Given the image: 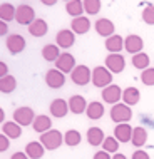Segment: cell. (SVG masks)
Returning a JSON list of instances; mask_svg holds the SVG:
<instances>
[{
	"mask_svg": "<svg viewBox=\"0 0 154 159\" xmlns=\"http://www.w3.org/2000/svg\"><path fill=\"white\" fill-rule=\"evenodd\" d=\"M149 64H151V59H149V55L146 52H139V54L132 55V66L136 69H139L141 72L149 69Z\"/></svg>",
	"mask_w": 154,
	"mask_h": 159,
	"instance_id": "4dcf8cb0",
	"label": "cell"
},
{
	"mask_svg": "<svg viewBox=\"0 0 154 159\" xmlns=\"http://www.w3.org/2000/svg\"><path fill=\"white\" fill-rule=\"evenodd\" d=\"M42 3H44V5H47V7H54L57 2H54V0H52V2H42Z\"/></svg>",
	"mask_w": 154,
	"mask_h": 159,
	"instance_id": "bcb514c9",
	"label": "cell"
},
{
	"mask_svg": "<svg viewBox=\"0 0 154 159\" xmlns=\"http://www.w3.org/2000/svg\"><path fill=\"white\" fill-rule=\"evenodd\" d=\"M5 75H8V66L3 61H0V79Z\"/></svg>",
	"mask_w": 154,
	"mask_h": 159,
	"instance_id": "60d3db41",
	"label": "cell"
},
{
	"mask_svg": "<svg viewBox=\"0 0 154 159\" xmlns=\"http://www.w3.org/2000/svg\"><path fill=\"white\" fill-rule=\"evenodd\" d=\"M45 152V148L42 146L40 141H30L25 146V154L29 156V159H40Z\"/></svg>",
	"mask_w": 154,
	"mask_h": 159,
	"instance_id": "7402d4cb",
	"label": "cell"
},
{
	"mask_svg": "<svg viewBox=\"0 0 154 159\" xmlns=\"http://www.w3.org/2000/svg\"><path fill=\"white\" fill-rule=\"evenodd\" d=\"M143 47H144V40L139 35H136V34H129V35L124 39V49L131 55L143 52Z\"/></svg>",
	"mask_w": 154,
	"mask_h": 159,
	"instance_id": "4fadbf2b",
	"label": "cell"
},
{
	"mask_svg": "<svg viewBox=\"0 0 154 159\" xmlns=\"http://www.w3.org/2000/svg\"><path fill=\"white\" fill-rule=\"evenodd\" d=\"M101 96H102V101L104 102L114 106V104H117V102L122 99V89L119 87V85H116V84H111L106 89H102Z\"/></svg>",
	"mask_w": 154,
	"mask_h": 159,
	"instance_id": "8fae6325",
	"label": "cell"
},
{
	"mask_svg": "<svg viewBox=\"0 0 154 159\" xmlns=\"http://www.w3.org/2000/svg\"><path fill=\"white\" fill-rule=\"evenodd\" d=\"M49 111H50V114H52V117L62 119L69 114V104H67L64 99H54L49 106Z\"/></svg>",
	"mask_w": 154,
	"mask_h": 159,
	"instance_id": "9a60e30c",
	"label": "cell"
},
{
	"mask_svg": "<svg viewBox=\"0 0 154 159\" xmlns=\"http://www.w3.org/2000/svg\"><path fill=\"white\" fill-rule=\"evenodd\" d=\"M15 10H17V7H14L10 2L0 3V20H3L5 24L15 20Z\"/></svg>",
	"mask_w": 154,
	"mask_h": 159,
	"instance_id": "83f0119b",
	"label": "cell"
},
{
	"mask_svg": "<svg viewBox=\"0 0 154 159\" xmlns=\"http://www.w3.org/2000/svg\"><path fill=\"white\" fill-rule=\"evenodd\" d=\"M10 159H29V156L25 152H20V151H17V152H14L12 154V157Z\"/></svg>",
	"mask_w": 154,
	"mask_h": 159,
	"instance_id": "7bdbcfd3",
	"label": "cell"
},
{
	"mask_svg": "<svg viewBox=\"0 0 154 159\" xmlns=\"http://www.w3.org/2000/svg\"><path fill=\"white\" fill-rule=\"evenodd\" d=\"M61 54L62 52L57 47V44H47V45H44V49H42V57H44V61H47V62H55Z\"/></svg>",
	"mask_w": 154,
	"mask_h": 159,
	"instance_id": "f1b7e54d",
	"label": "cell"
},
{
	"mask_svg": "<svg viewBox=\"0 0 154 159\" xmlns=\"http://www.w3.org/2000/svg\"><path fill=\"white\" fill-rule=\"evenodd\" d=\"M141 101V92L138 87H126L122 91V102L126 106H136Z\"/></svg>",
	"mask_w": 154,
	"mask_h": 159,
	"instance_id": "603a6c76",
	"label": "cell"
},
{
	"mask_svg": "<svg viewBox=\"0 0 154 159\" xmlns=\"http://www.w3.org/2000/svg\"><path fill=\"white\" fill-rule=\"evenodd\" d=\"M94 29H96L97 35H101V37H104V39H109L111 35H114L116 25H114L112 20H109V19H106V17H104V19L96 20Z\"/></svg>",
	"mask_w": 154,
	"mask_h": 159,
	"instance_id": "5bb4252c",
	"label": "cell"
},
{
	"mask_svg": "<svg viewBox=\"0 0 154 159\" xmlns=\"http://www.w3.org/2000/svg\"><path fill=\"white\" fill-rule=\"evenodd\" d=\"M66 10L72 19H77V17H82L84 14V2L80 0H69L66 3Z\"/></svg>",
	"mask_w": 154,
	"mask_h": 159,
	"instance_id": "f546056e",
	"label": "cell"
},
{
	"mask_svg": "<svg viewBox=\"0 0 154 159\" xmlns=\"http://www.w3.org/2000/svg\"><path fill=\"white\" fill-rule=\"evenodd\" d=\"M85 114H87L89 119L97 121V119H101L102 116H104V106H102L101 102H97V101H92V102H89V104H87Z\"/></svg>",
	"mask_w": 154,
	"mask_h": 159,
	"instance_id": "484cf974",
	"label": "cell"
},
{
	"mask_svg": "<svg viewBox=\"0 0 154 159\" xmlns=\"http://www.w3.org/2000/svg\"><path fill=\"white\" fill-rule=\"evenodd\" d=\"M141 82L144 85H154V67H149L141 72Z\"/></svg>",
	"mask_w": 154,
	"mask_h": 159,
	"instance_id": "8d00e7d4",
	"label": "cell"
},
{
	"mask_svg": "<svg viewBox=\"0 0 154 159\" xmlns=\"http://www.w3.org/2000/svg\"><path fill=\"white\" fill-rule=\"evenodd\" d=\"M132 159H151V157H149V154L146 151L138 149V151H134V154H132Z\"/></svg>",
	"mask_w": 154,
	"mask_h": 159,
	"instance_id": "f35d334b",
	"label": "cell"
},
{
	"mask_svg": "<svg viewBox=\"0 0 154 159\" xmlns=\"http://www.w3.org/2000/svg\"><path fill=\"white\" fill-rule=\"evenodd\" d=\"M92 159H112V157H111V154L106 152V151H97L96 154H94Z\"/></svg>",
	"mask_w": 154,
	"mask_h": 159,
	"instance_id": "ab89813d",
	"label": "cell"
},
{
	"mask_svg": "<svg viewBox=\"0 0 154 159\" xmlns=\"http://www.w3.org/2000/svg\"><path fill=\"white\" fill-rule=\"evenodd\" d=\"M29 34H30L32 37H44L47 32H49V25H47V22L44 19H35L34 22L29 25Z\"/></svg>",
	"mask_w": 154,
	"mask_h": 159,
	"instance_id": "ffe728a7",
	"label": "cell"
},
{
	"mask_svg": "<svg viewBox=\"0 0 154 159\" xmlns=\"http://www.w3.org/2000/svg\"><path fill=\"white\" fill-rule=\"evenodd\" d=\"M3 121H5V111L0 107V124H3Z\"/></svg>",
	"mask_w": 154,
	"mask_h": 159,
	"instance_id": "ee69618b",
	"label": "cell"
},
{
	"mask_svg": "<svg viewBox=\"0 0 154 159\" xmlns=\"http://www.w3.org/2000/svg\"><path fill=\"white\" fill-rule=\"evenodd\" d=\"M35 119V112H34L32 107L29 106H22V107H17L14 111V122H17L20 127H27L30 126Z\"/></svg>",
	"mask_w": 154,
	"mask_h": 159,
	"instance_id": "277c9868",
	"label": "cell"
},
{
	"mask_svg": "<svg viewBox=\"0 0 154 159\" xmlns=\"http://www.w3.org/2000/svg\"><path fill=\"white\" fill-rule=\"evenodd\" d=\"M15 20L20 25H30L35 20V10L29 5V3H20L15 10Z\"/></svg>",
	"mask_w": 154,
	"mask_h": 159,
	"instance_id": "8992f818",
	"label": "cell"
},
{
	"mask_svg": "<svg viewBox=\"0 0 154 159\" xmlns=\"http://www.w3.org/2000/svg\"><path fill=\"white\" fill-rule=\"evenodd\" d=\"M106 69H109L112 74H121L126 69V59L122 54H109L106 57Z\"/></svg>",
	"mask_w": 154,
	"mask_h": 159,
	"instance_id": "9c48e42d",
	"label": "cell"
},
{
	"mask_svg": "<svg viewBox=\"0 0 154 159\" xmlns=\"http://www.w3.org/2000/svg\"><path fill=\"white\" fill-rule=\"evenodd\" d=\"M141 19H143L147 25H154V5L152 3L146 5V8H144L143 14H141Z\"/></svg>",
	"mask_w": 154,
	"mask_h": 159,
	"instance_id": "d590c367",
	"label": "cell"
},
{
	"mask_svg": "<svg viewBox=\"0 0 154 159\" xmlns=\"http://www.w3.org/2000/svg\"><path fill=\"white\" fill-rule=\"evenodd\" d=\"M131 141H132V146H136V148H143V146L146 144V141H147V131L143 126L134 127L132 129Z\"/></svg>",
	"mask_w": 154,
	"mask_h": 159,
	"instance_id": "4316f807",
	"label": "cell"
},
{
	"mask_svg": "<svg viewBox=\"0 0 154 159\" xmlns=\"http://www.w3.org/2000/svg\"><path fill=\"white\" fill-rule=\"evenodd\" d=\"M101 148H102V151H106L109 154H116V152H119V141L114 136H106V139L101 144Z\"/></svg>",
	"mask_w": 154,
	"mask_h": 159,
	"instance_id": "d6a6232c",
	"label": "cell"
},
{
	"mask_svg": "<svg viewBox=\"0 0 154 159\" xmlns=\"http://www.w3.org/2000/svg\"><path fill=\"white\" fill-rule=\"evenodd\" d=\"M112 159H127V157L124 156V154H121V152H116L114 156H112Z\"/></svg>",
	"mask_w": 154,
	"mask_h": 159,
	"instance_id": "f6af8a7d",
	"label": "cell"
},
{
	"mask_svg": "<svg viewBox=\"0 0 154 159\" xmlns=\"http://www.w3.org/2000/svg\"><path fill=\"white\" fill-rule=\"evenodd\" d=\"M54 64H55V69L61 70L62 74H70V72L75 69V66H77V64H75V57L70 52H62Z\"/></svg>",
	"mask_w": 154,
	"mask_h": 159,
	"instance_id": "52a82bcc",
	"label": "cell"
},
{
	"mask_svg": "<svg viewBox=\"0 0 154 159\" xmlns=\"http://www.w3.org/2000/svg\"><path fill=\"white\" fill-rule=\"evenodd\" d=\"M32 127H34V131H35V132L44 134V132H47V131L52 129V119H50L49 116H45V114L35 116V119H34V122H32Z\"/></svg>",
	"mask_w": 154,
	"mask_h": 159,
	"instance_id": "ac0fdd59",
	"label": "cell"
},
{
	"mask_svg": "<svg viewBox=\"0 0 154 159\" xmlns=\"http://www.w3.org/2000/svg\"><path fill=\"white\" fill-rule=\"evenodd\" d=\"M67 104H69V112L75 114V116L84 114L85 109H87V101H85L84 96H72L67 101Z\"/></svg>",
	"mask_w": 154,
	"mask_h": 159,
	"instance_id": "2e32d148",
	"label": "cell"
},
{
	"mask_svg": "<svg viewBox=\"0 0 154 159\" xmlns=\"http://www.w3.org/2000/svg\"><path fill=\"white\" fill-rule=\"evenodd\" d=\"M15 87H17V79L12 74H8V75L0 79V92L10 94V92L15 91Z\"/></svg>",
	"mask_w": 154,
	"mask_h": 159,
	"instance_id": "1f68e13d",
	"label": "cell"
},
{
	"mask_svg": "<svg viewBox=\"0 0 154 159\" xmlns=\"http://www.w3.org/2000/svg\"><path fill=\"white\" fill-rule=\"evenodd\" d=\"M106 136L104 132H102L101 127H89L87 131V143L92 146V148H96V146H101L102 143H104Z\"/></svg>",
	"mask_w": 154,
	"mask_h": 159,
	"instance_id": "d4e9b609",
	"label": "cell"
},
{
	"mask_svg": "<svg viewBox=\"0 0 154 159\" xmlns=\"http://www.w3.org/2000/svg\"><path fill=\"white\" fill-rule=\"evenodd\" d=\"M92 84L99 89H106L107 85L112 84V72L106 66H97L92 69Z\"/></svg>",
	"mask_w": 154,
	"mask_h": 159,
	"instance_id": "7a4b0ae2",
	"label": "cell"
},
{
	"mask_svg": "<svg viewBox=\"0 0 154 159\" xmlns=\"http://www.w3.org/2000/svg\"><path fill=\"white\" fill-rule=\"evenodd\" d=\"M10 146V139L5 134H0V152H5Z\"/></svg>",
	"mask_w": 154,
	"mask_h": 159,
	"instance_id": "74e56055",
	"label": "cell"
},
{
	"mask_svg": "<svg viewBox=\"0 0 154 159\" xmlns=\"http://www.w3.org/2000/svg\"><path fill=\"white\" fill-rule=\"evenodd\" d=\"M55 42H57L59 49H70L75 44V34L70 29H62L55 35Z\"/></svg>",
	"mask_w": 154,
	"mask_h": 159,
	"instance_id": "7c38bea8",
	"label": "cell"
},
{
	"mask_svg": "<svg viewBox=\"0 0 154 159\" xmlns=\"http://www.w3.org/2000/svg\"><path fill=\"white\" fill-rule=\"evenodd\" d=\"M45 84L49 85L50 89H61L66 84V74H62L57 69H49L45 74Z\"/></svg>",
	"mask_w": 154,
	"mask_h": 159,
	"instance_id": "30bf717a",
	"label": "cell"
},
{
	"mask_svg": "<svg viewBox=\"0 0 154 159\" xmlns=\"http://www.w3.org/2000/svg\"><path fill=\"white\" fill-rule=\"evenodd\" d=\"M70 79L75 85H80V87H82V85H87L92 80V70L87 66L79 64V66H75V69L70 72Z\"/></svg>",
	"mask_w": 154,
	"mask_h": 159,
	"instance_id": "5b68a950",
	"label": "cell"
},
{
	"mask_svg": "<svg viewBox=\"0 0 154 159\" xmlns=\"http://www.w3.org/2000/svg\"><path fill=\"white\" fill-rule=\"evenodd\" d=\"M102 2L101 0H84V12L89 15H97L101 12Z\"/></svg>",
	"mask_w": 154,
	"mask_h": 159,
	"instance_id": "e575fe53",
	"label": "cell"
},
{
	"mask_svg": "<svg viewBox=\"0 0 154 159\" xmlns=\"http://www.w3.org/2000/svg\"><path fill=\"white\" fill-rule=\"evenodd\" d=\"M114 137L119 143H129L132 137V127L129 126V122L126 124H117L114 127Z\"/></svg>",
	"mask_w": 154,
	"mask_h": 159,
	"instance_id": "d6986e66",
	"label": "cell"
},
{
	"mask_svg": "<svg viewBox=\"0 0 154 159\" xmlns=\"http://www.w3.org/2000/svg\"><path fill=\"white\" fill-rule=\"evenodd\" d=\"M111 119L116 122V124H126L131 121L132 117V109L129 106H126L124 102H117L111 107Z\"/></svg>",
	"mask_w": 154,
	"mask_h": 159,
	"instance_id": "3957f363",
	"label": "cell"
},
{
	"mask_svg": "<svg viewBox=\"0 0 154 159\" xmlns=\"http://www.w3.org/2000/svg\"><path fill=\"white\" fill-rule=\"evenodd\" d=\"M70 30L75 34V35H84L91 30V20L87 17H77V19H72L70 22Z\"/></svg>",
	"mask_w": 154,
	"mask_h": 159,
	"instance_id": "e0dca14e",
	"label": "cell"
},
{
	"mask_svg": "<svg viewBox=\"0 0 154 159\" xmlns=\"http://www.w3.org/2000/svg\"><path fill=\"white\" fill-rule=\"evenodd\" d=\"M104 45H106V49H107L111 54H119L124 49V37L114 34V35H111L109 39H106Z\"/></svg>",
	"mask_w": 154,
	"mask_h": 159,
	"instance_id": "44dd1931",
	"label": "cell"
},
{
	"mask_svg": "<svg viewBox=\"0 0 154 159\" xmlns=\"http://www.w3.org/2000/svg\"><path fill=\"white\" fill-rule=\"evenodd\" d=\"M40 143L44 146L45 149H49V151H55V149H59L64 143V136L61 131H57V129H50V131L44 132V134H40Z\"/></svg>",
	"mask_w": 154,
	"mask_h": 159,
	"instance_id": "6da1fadb",
	"label": "cell"
},
{
	"mask_svg": "<svg viewBox=\"0 0 154 159\" xmlns=\"http://www.w3.org/2000/svg\"><path fill=\"white\" fill-rule=\"evenodd\" d=\"M80 141H82V136H80V132L75 131V129L67 131L66 136H64V143L69 146V148H75V146H79Z\"/></svg>",
	"mask_w": 154,
	"mask_h": 159,
	"instance_id": "836d02e7",
	"label": "cell"
},
{
	"mask_svg": "<svg viewBox=\"0 0 154 159\" xmlns=\"http://www.w3.org/2000/svg\"><path fill=\"white\" fill-rule=\"evenodd\" d=\"M5 45H7V50L12 55H17L25 49L27 42H25V39L20 35V34H10V35L7 37V40H5Z\"/></svg>",
	"mask_w": 154,
	"mask_h": 159,
	"instance_id": "ba28073f",
	"label": "cell"
},
{
	"mask_svg": "<svg viewBox=\"0 0 154 159\" xmlns=\"http://www.w3.org/2000/svg\"><path fill=\"white\" fill-rule=\"evenodd\" d=\"M8 34V24H5L3 20H0V37L7 35Z\"/></svg>",
	"mask_w": 154,
	"mask_h": 159,
	"instance_id": "b9f144b4",
	"label": "cell"
},
{
	"mask_svg": "<svg viewBox=\"0 0 154 159\" xmlns=\"http://www.w3.org/2000/svg\"><path fill=\"white\" fill-rule=\"evenodd\" d=\"M2 134H5L8 139H19L22 136V127L14 121H8L2 124Z\"/></svg>",
	"mask_w": 154,
	"mask_h": 159,
	"instance_id": "cb8c5ba5",
	"label": "cell"
}]
</instances>
